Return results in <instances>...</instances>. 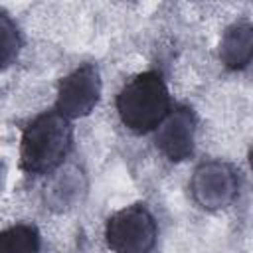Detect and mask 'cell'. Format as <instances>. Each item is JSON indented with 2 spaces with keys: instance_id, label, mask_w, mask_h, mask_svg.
<instances>
[{
  "instance_id": "4",
  "label": "cell",
  "mask_w": 253,
  "mask_h": 253,
  "mask_svg": "<svg viewBox=\"0 0 253 253\" xmlns=\"http://www.w3.org/2000/svg\"><path fill=\"white\" fill-rule=\"evenodd\" d=\"M192 196L206 210H221L229 206L239 190L237 170L227 162H204L192 176Z\"/></svg>"
},
{
  "instance_id": "6",
  "label": "cell",
  "mask_w": 253,
  "mask_h": 253,
  "mask_svg": "<svg viewBox=\"0 0 253 253\" xmlns=\"http://www.w3.org/2000/svg\"><path fill=\"white\" fill-rule=\"evenodd\" d=\"M194 134L196 117L192 109L178 107L170 111L164 121L156 126V146L168 160L182 162L194 152Z\"/></svg>"
},
{
  "instance_id": "7",
  "label": "cell",
  "mask_w": 253,
  "mask_h": 253,
  "mask_svg": "<svg viewBox=\"0 0 253 253\" xmlns=\"http://www.w3.org/2000/svg\"><path fill=\"white\" fill-rule=\"evenodd\" d=\"M253 55V26L237 22L229 26L219 43V59L227 69H245Z\"/></svg>"
},
{
  "instance_id": "5",
  "label": "cell",
  "mask_w": 253,
  "mask_h": 253,
  "mask_svg": "<svg viewBox=\"0 0 253 253\" xmlns=\"http://www.w3.org/2000/svg\"><path fill=\"white\" fill-rule=\"evenodd\" d=\"M99 97H101L99 69L91 63H85L59 81L55 109L67 121L79 119L95 109Z\"/></svg>"
},
{
  "instance_id": "1",
  "label": "cell",
  "mask_w": 253,
  "mask_h": 253,
  "mask_svg": "<svg viewBox=\"0 0 253 253\" xmlns=\"http://www.w3.org/2000/svg\"><path fill=\"white\" fill-rule=\"evenodd\" d=\"M73 140L71 123L57 111L38 115L22 132L20 166L28 174H47L67 156Z\"/></svg>"
},
{
  "instance_id": "8",
  "label": "cell",
  "mask_w": 253,
  "mask_h": 253,
  "mask_svg": "<svg viewBox=\"0 0 253 253\" xmlns=\"http://www.w3.org/2000/svg\"><path fill=\"white\" fill-rule=\"evenodd\" d=\"M0 253H40L38 227L18 223L0 231Z\"/></svg>"
},
{
  "instance_id": "2",
  "label": "cell",
  "mask_w": 253,
  "mask_h": 253,
  "mask_svg": "<svg viewBox=\"0 0 253 253\" xmlns=\"http://www.w3.org/2000/svg\"><path fill=\"white\" fill-rule=\"evenodd\" d=\"M117 111L128 130L136 134L154 130L170 113V95L162 75L144 71L132 77L117 97Z\"/></svg>"
},
{
  "instance_id": "3",
  "label": "cell",
  "mask_w": 253,
  "mask_h": 253,
  "mask_svg": "<svg viewBox=\"0 0 253 253\" xmlns=\"http://www.w3.org/2000/svg\"><path fill=\"white\" fill-rule=\"evenodd\" d=\"M156 221L144 204H132L107 219L105 239L113 253H150L156 243Z\"/></svg>"
},
{
  "instance_id": "9",
  "label": "cell",
  "mask_w": 253,
  "mask_h": 253,
  "mask_svg": "<svg viewBox=\"0 0 253 253\" xmlns=\"http://www.w3.org/2000/svg\"><path fill=\"white\" fill-rule=\"evenodd\" d=\"M20 45L22 40L18 26L6 12H0V69H4L18 55Z\"/></svg>"
}]
</instances>
